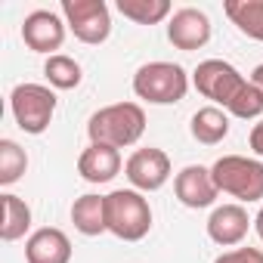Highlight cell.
Listing matches in <instances>:
<instances>
[{"mask_svg":"<svg viewBox=\"0 0 263 263\" xmlns=\"http://www.w3.org/2000/svg\"><path fill=\"white\" fill-rule=\"evenodd\" d=\"M146 134V111L140 102H115L90 115L87 121V137L90 143H102L111 149H127L140 143Z\"/></svg>","mask_w":263,"mask_h":263,"instance_id":"cell-1","label":"cell"},{"mask_svg":"<svg viewBox=\"0 0 263 263\" xmlns=\"http://www.w3.org/2000/svg\"><path fill=\"white\" fill-rule=\"evenodd\" d=\"M105 223L115 238L140 241L152 229V208L137 189H115L105 195Z\"/></svg>","mask_w":263,"mask_h":263,"instance_id":"cell-2","label":"cell"},{"mask_svg":"<svg viewBox=\"0 0 263 263\" xmlns=\"http://www.w3.org/2000/svg\"><path fill=\"white\" fill-rule=\"evenodd\" d=\"M134 93L149 105H174L186 99L189 74L177 62H146L134 74Z\"/></svg>","mask_w":263,"mask_h":263,"instance_id":"cell-3","label":"cell"},{"mask_svg":"<svg viewBox=\"0 0 263 263\" xmlns=\"http://www.w3.org/2000/svg\"><path fill=\"white\" fill-rule=\"evenodd\" d=\"M220 192L232 195L235 204H251L263 198V161L245 155H223L211 167Z\"/></svg>","mask_w":263,"mask_h":263,"instance_id":"cell-4","label":"cell"},{"mask_svg":"<svg viewBox=\"0 0 263 263\" xmlns=\"http://www.w3.org/2000/svg\"><path fill=\"white\" fill-rule=\"evenodd\" d=\"M56 93L53 87H44V84H19L13 93H10V111L19 124V130L31 137H41L44 130L50 127L53 115H56Z\"/></svg>","mask_w":263,"mask_h":263,"instance_id":"cell-5","label":"cell"},{"mask_svg":"<svg viewBox=\"0 0 263 263\" xmlns=\"http://www.w3.org/2000/svg\"><path fill=\"white\" fill-rule=\"evenodd\" d=\"M62 16L68 31L87 47H99L111 34V13L105 0H62Z\"/></svg>","mask_w":263,"mask_h":263,"instance_id":"cell-6","label":"cell"},{"mask_svg":"<svg viewBox=\"0 0 263 263\" xmlns=\"http://www.w3.org/2000/svg\"><path fill=\"white\" fill-rule=\"evenodd\" d=\"M192 84H195V90H198L204 99H211L217 108H220V105L229 108V102L238 96V90L248 84V78H245L235 65H229V62H223V59H204V62L192 71Z\"/></svg>","mask_w":263,"mask_h":263,"instance_id":"cell-7","label":"cell"},{"mask_svg":"<svg viewBox=\"0 0 263 263\" xmlns=\"http://www.w3.org/2000/svg\"><path fill=\"white\" fill-rule=\"evenodd\" d=\"M124 174H127L130 186H134L137 192H158L171 180V158H167V152H161L155 146L137 149L127 158Z\"/></svg>","mask_w":263,"mask_h":263,"instance_id":"cell-8","label":"cell"},{"mask_svg":"<svg viewBox=\"0 0 263 263\" xmlns=\"http://www.w3.org/2000/svg\"><path fill=\"white\" fill-rule=\"evenodd\" d=\"M65 19H59L50 10H34L25 16L22 22V41L31 53H50L56 56V50H62L65 44Z\"/></svg>","mask_w":263,"mask_h":263,"instance_id":"cell-9","label":"cell"},{"mask_svg":"<svg viewBox=\"0 0 263 263\" xmlns=\"http://www.w3.org/2000/svg\"><path fill=\"white\" fill-rule=\"evenodd\" d=\"M174 192H177L180 204H186V208H192V211L211 208V204L217 201V195H220L211 167H201V164L183 167V171L174 177Z\"/></svg>","mask_w":263,"mask_h":263,"instance_id":"cell-10","label":"cell"},{"mask_svg":"<svg viewBox=\"0 0 263 263\" xmlns=\"http://www.w3.org/2000/svg\"><path fill=\"white\" fill-rule=\"evenodd\" d=\"M167 41L177 50H183V53L201 50L211 41V19L201 10H195V7H183L167 22Z\"/></svg>","mask_w":263,"mask_h":263,"instance_id":"cell-11","label":"cell"},{"mask_svg":"<svg viewBox=\"0 0 263 263\" xmlns=\"http://www.w3.org/2000/svg\"><path fill=\"white\" fill-rule=\"evenodd\" d=\"M248 229H251V220L241 204H220L208 217V235L220 248H235L248 235Z\"/></svg>","mask_w":263,"mask_h":263,"instance_id":"cell-12","label":"cell"},{"mask_svg":"<svg viewBox=\"0 0 263 263\" xmlns=\"http://www.w3.org/2000/svg\"><path fill=\"white\" fill-rule=\"evenodd\" d=\"M78 174L87 183H93V186L111 183L121 174V149H111V146H102V143H90L81 152V158H78Z\"/></svg>","mask_w":263,"mask_h":263,"instance_id":"cell-13","label":"cell"},{"mask_svg":"<svg viewBox=\"0 0 263 263\" xmlns=\"http://www.w3.org/2000/svg\"><path fill=\"white\" fill-rule=\"evenodd\" d=\"M25 260L28 263H71V241L62 229L44 226V229L28 235Z\"/></svg>","mask_w":263,"mask_h":263,"instance_id":"cell-14","label":"cell"},{"mask_svg":"<svg viewBox=\"0 0 263 263\" xmlns=\"http://www.w3.org/2000/svg\"><path fill=\"white\" fill-rule=\"evenodd\" d=\"M71 223H74V229H78L81 235H87V238L108 232V223H105V195H96V192L81 195V198L71 204Z\"/></svg>","mask_w":263,"mask_h":263,"instance_id":"cell-15","label":"cell"},{"mask_svg":"<svg viewBox=\"0 0 263 263\" xmlns=\"http://www.w3.org/2000/svg\"><path fill=\"white\" fill-rule=\"evenodd\" d=\"M189 130L201 146H217V143H223L229 137V115L223 108H217V105H204V108H198L192 115Z\"/></svg>","mask_w":263,"mask_h":263,"instance_id":"cell-16","label":"cell"},{"mask_svg":"<svg viewBox=\"0 0 263 263\" xmlns=\"http://www.w3.org/2000/svg\"><path fill=\"white\" fill-rule=\"evenodd\" d=\"M223 13L241 34L263 44V0H226Z\"/></svg>","mask_w":263,"mask_h":263,"instance_id":"cell-17","label":"cell"},{"mask_svg":"<svg viewBox=\"0 0 263 263\" xmlns=\"http://www.w3.org/2000/svg\"><path fill=\"white\" fill-rule=\"evenodd\" d=\"M28 229H31V208L19 195L7 192L4 195V223H0V238H4V241H19V238H25Z\"/></svg>","mask_w":263,"mask_h":263,"instance_id":"cell-18","label":"cell"},{"mask_svg":"<svg viewBox=\"0 0 263 263\" xmlns=\"http://www.w3.org/2000/svg\"><path fill=\"white\" fill-rule=\"evenodd\" d=\"M118 13L137 25H158L171 16V0H118Z\"/></svg>","mask_w":263,"mask_h":263,"instance_id":"cell-19","label":"cell"},{"mask_svg":"<svg viewBox=\"0 0 263 263\" xmlns=\"http://www.w3.org/2000/svg\"><path fill=\"white\" fill-rule=\"evenodd\" d=\"M44 78H47V84H50L53 90H74L84 74H81V65H78L71 56L56 53V56H50L47 65H44Z\"/></svg>","mask_w":263,"mask_h":263,"instance_id":"cell-20","label":"cell"},{"mask_svg":"<svg viewBox=\"0 0 263 263\" xmlns=\"http://www.w3.org/2000/svg\"><path fill=\"white\" fill-rule=\"evenodd\" d=\"M28 171V155L16 140H0V186H13Z\"/></svg>","mask_w":263,"mask_h":263,"instance_id":"cell-21","label":"cell"},{"mask_svg":"<svg viewBox=\"0 0 263 263\" xmlns=\"http://www.w3.org/2000/svg\"><path fill=\"white\" fill-rule=\"evenodd\" d=\"M226 111H229L232 118H241V121L260 118V115H263V90H260L257 84H251V78H248V84L238 90V96L229 102Z\"/></svg>","mask_w":263,"mask_h":263,"instance_id":"cell-22","label":"cell"},{"mask_svg":"<svg viewBox=\"0 0 263 263\" xmlns=\"http://www.w3.org/2000/svg\"><path fill=\"white\" fill-rule=\"evenodd\" d=\"M214 263H263V251L260 248H235L220 254Z\"/></svg>","mask_w":263,"mask_h":263,"instance_id":"cell-23","label":"cell"},{"mask_svg":"<svg viewBox=\"0 0 263 263\" xmlns=\"http://www.w3.org/2000/svg\"><path fill=\"white\" fill-rule=\"evenodd\" d=\"M248 146H251V152H254L257 158H263V121H257V124L251 127V137H248Z\"/></svg>","mask_w":263,"mask_h":263,"instance_id":"cell-24","label":"cell"},{"mask_svg":"<svg viewBox=\"0 0 263 263\" xmlns=\"http://www.w3.org/2000/svg\"><path fill=\"white\" fill-rule=\"evenodd\" d=\"M251 84H257V87L263 90V62H260V65H257V68L251 71Z\"/></svg>","mask_w":263,"mask_h":263,"instance_id":"cell-25","label":"cell"},{"mask_svg":"<svg viewBox=\"0 0 263 263\" xmlns=\"http://www.w3.org/2000/svg\"><path fill=\"white\" fill-rule=\"evenodd\" d=\"M254 229H257V235H260V241H263V208H260L257 217H254Z\"/></svg>","mask_w":263,"mask_h":263,"instance_id":"cell-26","label":"cell"}]
</instances>
